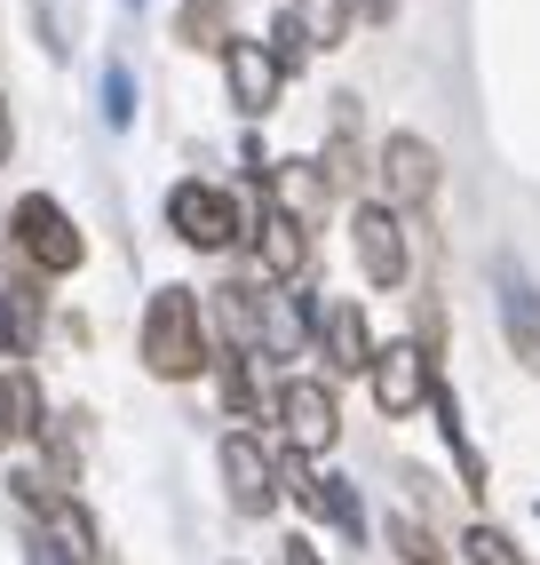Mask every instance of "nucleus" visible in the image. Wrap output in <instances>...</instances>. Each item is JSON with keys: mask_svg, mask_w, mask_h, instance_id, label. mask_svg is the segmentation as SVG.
I'll list each match as a JSON object with an SVG mask.
<instances>
[{"mask_svg": "<svg viewBox=\"0 0 540 565\" xmlns=\"http://www.w3.org/2000/svg\"><path fill=\"white\" fill-rule=\"evenodd\" d=\"M143 366L160 383H191L207 366V319H199V295L191 287H160L143 311Z\"/></svg>", "mask_w": 540, "mask_h": 565, "instance_id": "f257e3e1", "label": "nucleus"}, {"mask_svg": "<svg viewBox=\"0 0 540 565\" xmlns=\"http://www.w3.org/2000/svg\"><path fill=\"white\" fill-rule=\"evenodd\" d=\"M9 247L32 255L41 271H80V255H88V239L72 232V215H64L48 192H24V200H17V215H9Z\"/></svg>", "mask_w": 540, "mask_h": 565, "instance_id": "f03ea898", "label": "nucleus"}, {"mask_svg": "<svg viewBox=\"0 0 540 565\" xmlns=\"http://www.w3.org/2000/svg\"><path fill=\"white\" fill-rule=\"evenodd\" d=\"M168 232H175L183 247L215 255V247L239 239V200L215 192V183H175V192H168Z\"/></svg>", "mask_w": 540, "mask_h": 565, "instance_id": "7ed1b4c3", "label": "nucleus"}, {"mask_svg": "<svg viewBox=\"0 0 540 565\" xmlns=\"http://www.w3.org/2000/svg\"><path fill=\"white\" fill-rule=\"evenodd\" d=\"M279 430H287V446L294 455H326V446L342 438V406H334V391L326 383H311V374H294V383H279Z\"/></svg>", "mask_w": 540, "mask_h": 565, "instance_id": "20e7f679", "label": "nucleus"}, {"mask_svg": "<svg viewBox=\"0 0 540 565\" xmlns=\"http://www.w3.org/2000/svg\"><path fill=\"white\" fill-rule=\"evenodd\" d=\"M223 486H230V502H239L247 518H270V510H279V462L262 455L255 430H230V438H223Z\"/></svg>", "mask_w": 540, "mask_h": 565, "instance_id": "39448f33", "label": "nucleus"}, {"mask_svg": "<svg viewBox=\"0 0 540 565\" xmlns=\"http://www.w3.org/2000/svg\"><path fill=\"white\" fill-rule=\"evenodd\" d=\"M421 200H438V143H421V136H390L381 143V207H421Z\"/></svg>", "mask_w": 540, "mask_h": 565, "instance_id": "423d86ee", "label": "nucleus"}, {"mask_svg": "<svg viewBox=\"0 0 540 565\" xmlns=\"http://www.w3.org/2000/svg\"><path fill=\"white\" fill-rule=\"evenodd\" d=\"M374 406L381 414H413L421 398H430V383H438V366H430V351L421 343H390V351H374Z\"/></svg>", "mask_w": 540, "mask_h": 565, "instance_id": "0eeeda50", "label": "nucleus"}, {"mask_svg": "<svg viewBox=\"0 0 540 565\" xmlns=\"http://www.w3.org/2000/svg\"><path fill=\"white\" fill-rule=\"evenodd\" d=\"M350 247H358V271H366L374 287H398V279H406V232H398V215L381 207V200H366V207L350 215Z\"/></svg>", "mask_w": 540, "mask_h": 565, "instance_id": "6e6552de", "label": "nucleus"}, {"mask_svg": "<svg viewBox=\"0 0 540 565\" xmlns=\"http://www.w3.org/2000/svg\"><path fill=\"white\" fill-rule=\"evenodd\" d=\"M311 327H318L334 374H366V366H374V334H366V311L350 303V295H326V303H311Z\"/></svg>", "mask_w": 540, "mask_h": 565, "instance_id": "1a4fd4ad", "label": "nucleus"}, {"mask_svg": "<svg viewBox=\"0 0 540 565\" xmlns=\"http://www.w3.org/2000/svg\"><path fill=\"white\" fill-rule=\"evenodd\" d=\"M223 81H230V104H239L247 120H262V111L279 104V81H287V72L270 64L262 41H230V49H223Z\"/></svg>", "mask_w": 540, "mask_h": 565, "instance_id": "9d476101", "label": "nucleus"}, {"mask_svg": "<svg viewBox=\"0 0 540 565\" xmlns=\"http://www.w3.org/2000/svg\"><path fill=\"white\" fill-rule=\"evenodd\" d=\"M493 287H500V334H509V351L540 374V287L517 271V263H500Z\"/></svg>", "mask_w": 540, "mask_h": 565, "instance_id": "9b49d317", "label": "nucleus"}, {"mask_svg": "<svg viewBox=\"0 0 540 565\" xmlns=\"http://www.w3.org/2000/svg\"><path fill=\"white\" fill-rule=\"evenodd\" d=\"M255 255H262V271H270V279H294L302 263H311V232L262 200V215H255Z\"/></svg>", "mask_w": 540, "mask_h": 565, "instance_id": "f8f14e48", "label": "nucleus"}, {"mask_svg": "<svg viewBox=\"0 0 540 565\" xmlns=\"http://www.w3.org/2000/svg\"><path fill=\"white\" fill-rule=\"evenodd\" d=\"M48 414H41V391H32L24 366H0V446L9 438H41Z\"/></svg>", "mask_w": 540, "mask_h": 565, "instance_id": "ddd939ff", "label": "nucleus"}, {"mask_svg": "<svg viewBox=\"0 0 540 565\" xmlns=\"http://www.w3.org/2000/svg\"><path fill=\"white\" fill-rule=\"evenodd\" d=\"M287 17H294V32L311 49H342V32H350V0H294Z\"/></svg>", "mask_w": 540, "mask_h": 565, "instance_id": "4468645a", "label": "nucleus"}, {"mask_svg": "<svg viewBox=\"0 0 540 565\" xmlns=\"http://www.w3.org/2000/svg\"><path fill=\"white\" fill-rule=\"evenodd\" d=\"M223 32H230V9H223V0H183V9H175V41H183V49H230Z\"/></svg>", "mask_w": 540, "mask_h": 565, "instance_id": "2eb2a0df", "label": "nucleus"}, {"mask_svg": "<svg viewBox=\"0 0 540 565\" xmlns=\"http://www.w3.org/2000/svg\"><path fill=\"white\" fill-rule=\"evenodd\" d=\"M461 557L469 565H525V550L500 534V525H469V534H461Z\"/></svg>", "mask_w": 540, "mask_h": 565, "instance_id": "dca6fc26", "label": "nucleus"}, {"mask_svg": "<svg viewBox=\"0 0 540 565\" xmlns=\"http://www.w3.org/2000/svg\"><path fill=\"white\" fill-rule=\"evenodd\" d=\"M32 319H41V311H32V295L17 287V295H0V359H17L24 343H32Z\"/></svg>", "mask_w": 540, "mask_h": 565, "instance_id": "f3484780", "label": "nucleus"}, {"mask_svg": "<svg viewBox=\"0 0 540 565\" xmlns=\"http://www.w3.org/2000/svg\"><path fill=\"white\" fill-rule=\"evenodd\" d=\"M390 542H398L406 565H438V557H445V550L430 542V525H413V518H390Z\"/></svg>", "mask_w": 540, "mask_h": 565, "instance_id": "a211bd4d", "label": "nucleus"}, {"mask_svg": "<svg viewBox=\"0 0 540 565\" xmlns=\"http://www.w3.org/2000/svg\"><path fill=\"white\" fill-rule=\"evenodd\" d=\"M104 96H111V104H104V120H111V128H128V120H136V81H128V64H111Z\"/></svg>", "mask_w": 540, "mask_h": 565, "instance_id": "6ab92c4d", "label": "nucleus"}, {"mask_svg": "<svg viewBox=\"0 0 540 565\" xmlns=\"http://www.w3.org/2000/svg\"><path fill=\"white\" fill-rule=\"evenodd\" d=\"M302 56H311V41L294 32V17H279V24H270V64H279V72H294Z\"/></svg>", "mask_w": 540, "mask_h": 565, "instance_id": "aec40b11", "label": "nucleus"}, {"mask_svg": "<svg viewBox=\"0 0 540 565\" xmlns=\"http://www.w3.org/2000/svg\"><path fill=\"white\" fill-rule=\"evenodd\" d=\"M223 398H230V414H255V374H247V359H223Z\"/></svg>", "mask_w": 540, "mask_h": 565, "instance_id": "412c9836", "label": "nucleus"}, {"mask_svg": "<svg viewBox=\"0 0 540 565\" xmlns=\"http://www.w3.org/2000/svg\"><path fill=\"white\" fill-rule=\"evenodd\" d=\"M350 17H374V24H390V17H398V0H350Z\"/></svg>", "mask_w": 540, "mask_h": 565, "instance_id": "4be33fe9", "label": "nucleus"}, {"mask_svg": "<svg viewBox=\"0 0 540 565\" xmlns=\"http://www.w3.org/2000/svg\"><path fill=\"white\" fill-rule=\"evenodd\" d=\"M287 565H318V550L311 542H287Z\"/></svg>", "mask_w": 540, "mask_h": 565, "instance_id": "5701e85b", "label": "nucleus"}]
</instances>
